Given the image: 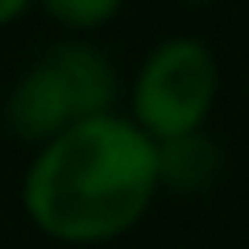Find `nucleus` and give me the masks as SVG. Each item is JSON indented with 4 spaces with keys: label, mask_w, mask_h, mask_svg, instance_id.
I'll use <instances>...</instances> for the list:
<instances>
[{
    "label": "nucleus",
    "mask_w": 249,
    "mask_h": 249,
    "mask_svg": "<svg viewBox=\"0 0 249 249\" xmlns=\"http://www.w3.org/2000/svg\"><path fill=\"white\" fill-rule=\"evenodd\" d=\"M158 191V150L129 116H91L42 145L21 187L29 220L54 241L91 245L133 229Z\"/></svg>",
    "instance_id": "1"
},
{
    "label": "nucleus",
    "mask_w": 249,
    "mask_h": 249,
    "mask_svg": "<svg viewBox=\"0 0 249 249\" xmlns=\"http://www.w3.org/2000/svg\"><path fill=\"white\" fill-rule=\"evenodd\" d=\"M116 71L112 62L83 42L54 46L34 71L21 75L9 96V129L21 142H50L91 116H108L116 104Z\"/></svg>",
    "instance_id": "2"
},
{
    "label": "nucleus",
    "mask_w": 249,
    "mask_h": 249,
    "mask_svg": "<svg viewBox=\"0 0 249 249\" xmlns=\"http://www.w3.org/2000/svg\"><path fill=\"white\" fill-rule=\"evenodd\" d=\"M216 100V58L199 37H170L145 58L133 88V124L158 142L199 133Z\"/></svg>",
    "instance_id": "3"
},
{
    "label": "nucleus",
    "mask_w": 249,
    "mask_h": 249,
    "mask_svg": "<svg viewBox=\"0 0 249 249\" xmlns=\"http://www.w3.org/2000/svg\"><path fill=\"white\" fill-rule=\"evenodd\" d=\"M154 150H158V183L175 187V191H204V187H212L216 170H220V150L204 133L158 142Z\"/></svg>",
    "instance_id": "4"
},
{
    "label": "nucleus",
    "mask_w": 249,
    "mask_h": 249,
    "mask_svg": "<svg viewBox=\"0 0 249 249\" xmlns=\"http://www.w3.org/2000/svg\"><path fill=\"white\" fill-rule=\"evenodd\" d=\"M42 9L71 29H96L121 13V0H42Z\"/></svg>",
    "instance_id": "5"
},
{
    "label": "nucleus",
    "mask_w": 249,
    "mask_h": 249,
    "mask_svg": "<svg viewBox=\"0 0 249 249\" xmlns=\"http://www.w3.org/2000/svg\"><path fill=\"white\" fill-rule=\"evenodd\" d=\"M29 9V0H0V25H9V21H17L21 13Z\"/></svg>",
    "instance_id": "6"
},
{
    "label": "nucleus",
    "mask_w": 249,
    "mask_h": 249,
    "mask_svg": "<svg viewBox=\"0 0 249 249\" xmlns=\"http://www.w3.org/2000/svg\"><path fill=\"white\" fill-rule=\"evenodd\" d=\"M191 4H208V0H191Z\"/></svg>",
    "instance_id": "7"
}]
</instances>
